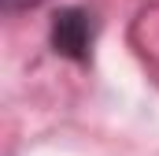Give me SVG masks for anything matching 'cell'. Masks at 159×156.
Masks as SVG:
<instances>
[{
  "mask_svg": "<svg viewBox=\"0 0 159 156\" xmlns=\"http://www.w3.org/2000/svg\"><path fill=\"white\" fill-rule=\"evenodd\" d=\"M52 48L74 63H89V52H93V41H96V19L85 11V7H59L52 15Z\"/></svg>",
  "mask_w": 159,
  "mask_h": 156,
  "instance_id": "1",
  "label": "cell"
},
{
  "mask_svg": "<svg viewBox=\"0 0 159 156\" xmlns=\"http://www.w3.org/2000/svg\"><path fill=\"white\" fill-rule=\"evenodd\" d=\"M41 0H0V7L7 11V15H15V11H26V7H37Z\"/></svg>",
  "mask_w": 159,
  "mask_h": 156,
  "instance_id": "2",
  "label": "cell"
}]
</instances>
